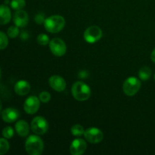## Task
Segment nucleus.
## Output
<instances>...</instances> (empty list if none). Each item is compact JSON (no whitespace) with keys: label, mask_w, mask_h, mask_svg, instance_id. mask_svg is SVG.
<instances>
[{"label":"nucleus","mask_w":155,"mask_h":155,"mask_svg":"<svg viewBox=\"0 0 155 155\" xmlns=\"http://www.w3.org/2000/svg\"><path fill=\"white\" fill-rule=\"evenodd\" d=\"M40 100L36 96H30L25 100L24 104V111L27 114H34L38 111L40 106Z\"/></svg>","instance_id":"nucleus-9"},{"label":"nucleus","mask_w":155,"mask_h":155,"mask_svg":"<svg viewBox=\"0 0 155 155\" xmlns=\"http://www.w3.org/2000/svg\"><path fill=\"white\" fill-rule=\"evenodd\" d=\"M51 95L48 92H42L39 95V98L41 102L42 103H48L51 100Z\"/></svg>","instance_id":"nucleus-25"},{"label":"nucleus","mask_w":155,"mask_h":155,"mask_svg":"<svg viewBox=\"0 0 155 155\" xmlns=\"http://www.w3.org/2000/svg\"><path fill=\"white\" fill-rule=\"evenodd\" d=\"M13 22L18 27H26L29 22L28 14L22 9L16 11L13 15Z\"/></svg>","instance_id":"nucleus-12"},{"label":"nucleus","mask_w":155,"mask_h":155,"mask_svg":"<svg viewBox=\"0 0 155 155\" xmlns=\"http://www.w3.org/2000/svg\"><path fill=\"white\" fill-rule=\"evenodd\" d=\"M45 30L51 33H57L61 31L65 26V20L61 15H51L44 22Z\"/></svg>","instance_id":"nucleus-3"},{"label":"nucleus","mask_w":155,"mask_h":155,"mask_svg":"<svg viewBox=\"0 0 155 155\" xmlns=\"http://www.w3.org/2000/svg\"><path fill=\"white\" fill-rule=\"evenodd\" d=\"M79 76H80V78H86L88 76V73L86 72V71H82L81 72H80V74H79Z\"/></svg>","instance_id":"nucleus-28"},{"label":"nucleus","mask_w":155,"mask_h":155,"mask_svg":"<svg viewBox=\"0 0 155 155\" xmlns=\"http://www.w3.org/2000/svg\"><path fill=\"white\" fill-rule=\"evenodd\" d=\"M84 137L86 141L92 144L100 143L103 140L104 134L102 131L96 127H91L85 130Z\"/></svg>","instance_id":"nucleus-8"},{"label":"nucleus","mask_w":155,"mask_h":155,"mask_svg":"<svg viewBox=\"0 0 155 155\" xmlns=\"http://www.w3.org/2000/svg\"><path fill=\"white\" fill-rule=\"evenodd\" d=\"M45 19H46V18H45V14L42 13V12L37 14V15H36L34 18L35 22L38 24H44Z\"/></svg>","instance_id":"nucleus-26"},{"label":"nucleus","mask_w":155,"mask_h":155,"mask_svg":"<svg viewBox=\"0 0 155 155\" xmlns=\"http://www.w3.org/2000/svg\"><path fill=\"white\" fill-rule=\"evenodd\" d=\"M2 103L1 99H0V114H2Z\"/></svg>","instance_id":"nucleus-30"},{"label":"nucleus","mask_w":155,"mask_h":155,"mask_svg":"<svg viewBox=\"0 0 155 155\" xmlns=\"http://www.w3.org/2000/svg\"><path fill=\"white\" fill-rule=\"evenodd\" d=\"M154 80H155V74H154Z\"/></svg>","instance_id":"nucleus-32"},{"label":"nucleus","mask_w":155,"mask_h":155,"mask_svg":"<svg viewBox=\"0 0 155 155\" xmlns=\"http://www.w3.org/2000/svg\"><path fill=\"white\" fill-rule=\"evenodd\" d=\"M71 92L74 98L79 101H86L91 96L90 87L82 81H77L73 84Z\"/></svg>","instance_id":"nucleus-2"},{"label":"nucleus","mask_w":155,"mask_h":155,"mask_svg":"<svg viewBox=\"0 0 155 155\" xmlns=\"http://www.w3.org/2000/svg\"><path fill=\"white\" fill-rule=\"evenodd\" d=\"M20 112L14 107H8L2 112V119L5 123H13L19 118Z\"/></svg>","instance_id":"nucleus-13"},{"label":"nucleus","mask_w":155,"mask_h":155,"mask_svg":"<svg viewBox=\"0 0 155 155\" xmlns=\"http://www.w3.org/2000/svg\"><path fill=\"white\" fill-rule=\"evenodd\" d=\"M102 30L98 26L89 27L83 33V38L88 43L93 44L97 42L102 37Z\"/></svg>","instance_id":"nucleus-6"},{"label":"nucleus","mask_w":155,"mask_h":155,"mask_svg":"<svg viewBox=\"0 0 155 155\" xmlns=\"http://www.w3.org/2000/svg\"><path fill=\"white\" fill-rule=\"evenodd\" d=\"M37 42L41 45H43V46L47 45L50 42L49 36L48 35L45 34V33H40L37 36Z\"/></svg>","instance_id":"nucleus-22"},{"label":"nucleus","mask_w":155,"mask_h":155,"mask_svg":"<svg viewBox=\"0 0 155 155\" xmlns=\"http://www.w3.org/2000/svg\"><path fill=\"white\" fill-rule=\"evenodd\" d=\"M151 76V70L148 67H142L139 71V77L140 80H148Z\"/></svg>","instance_id":"nucleus-17"},{"label":"nucleus","mask_w":155,"mask_h":155,"mask_svg":"<svg viewBox=\"0 0 155 155\" xmlns=\"http://www.w3.org/2000/svg\"><path fill=\"white\" fill-rule=\"evenodd\" d=\"M10 5L12 8L14 9V10H21V9H23L25 7L26 1L25 0H12Z\"/></svg>","instance_id":"nucleus-19"},{"label":"nucleus","mask_w":155,"mask_h":155,"mask_svg":"<svg viewBox=\"0 0 155 155\" xmlns=\"http://www.w3.org/2000/svg\"><path fill=\"white\" fill-rule=\"evenodd\" d=\"M71 132L73 136H77V137H80L83 135H84L85 130L83 126L80 124H75L73 126L71 129Z\"/></svg>","instance_id":"nucleus-18"},{"label":"nucleus","mask_w":155,"mask_h":155,"mask_svg":"<svg viewBox=\"0 0 155 155\" xmlns=\"http://www.w3.org/2000/svg\"><path fill=\"white\" fill-rule=\"evenodd\" d=\"M141 82L138 78L130 77L124 81L123 85V90L127 96H134L140 89Z\"/></svg>","instance_id":"nucleus-4"},{"label":"nucleus","mask_w":155,"mask_h":155,"mask_svg":"<svg viewBox=\"0 0 155 155\" xmlns=\"http://www.w3.org/2000/svg\"><path fill=\"white\" fill-rule=\"evenodd\" d=\"M15 131L21 137H26L30 132V127L27 121L20 120L15 124Z\"/></svg>","instance_id":"nucleus-15"},{"label":"nucleus","mask_w":155,"mask_h":155,"mask_svg":"<svg viewBox=\"0 0 155 155\" xmlns=\"http://www.w3.org/2000/svg\"><path fill=\"white\" fill-rule=\"evenodd\" d=\"M50 86L52 89H54L56 92H63L66 89V81L63 77L59 75H53L48 80Z\"/></svg>","instance_id":"nucleus-11"},{"label":"nucleus","mask_w":155,"mask_h":155,"mask_svg":"<svg viewBox=\"0 0 155 155\" xmlns=\"http://www.w3.org/2000/svg\"><path fill=\"white\" fill-rule=\"evenodd\" d=\"M20 33V30L18 27H17L16 25L15 26H11L7 30V35L9 36L10 38H16L17 36L19 35Z\"/></svg>","instance_id":"nucleus-23"},{"label":"nucleus","mask_w":155,"mask_h":155,"mask_svg":"<svg viewBox=\"0 0 155 155\" xmlns=\"http://www.w3.org/2000/svg\"><path fill=\"white\" fill-rule=\"evenodd\" d=\"M2 136L5 139H12L14 136V130L12 127H6L2 130Z\"/></svg>","instance_id":"nucleus-24"},{"label":"nucleus","mask_w":155,"mask_h":155,"mask_svg":"<svg viewBox=\"0 0 155 155\" xmlns=\"http://www.w3.org/2000/svg\"><path fill=\"white\" fill-rule=\"evenodd\" d=\"M87 144L83 139H76L70 145V152L72 155H81L86 151Z\"/></svg>","instance_id":"nucleus-10"},{"label":"nucleus","mask_w":155,"mask_h":155,"mask_svg":"<svg viewBox=\"0 0 155 155\" xmlns=\"http://www.w3.org/2000/svg\"><path fill=\"white\" fill-rule=\"evenodd\" d=\"M10 148V145L5 138L0 139V155L6 154Z\"/></svg>","instance_id":"nucleus-20"},{"label":"nucleus","mask_w":155,"mask_h":155,"mask_svg":"<svg viewBox=\"0 0 155 155\" xmlns=\"http://www.w3.org/2000/svg\"><path fill=\"white\" fill-rule=\"evenodd\" d=\"M21 38L23 40H27L29 38V34L25 31H23L21 34Z\"/></svg>","instance_id":"nucleus-27"},{"label":"nucleus","mask_w":155,"mask_h":155,"mask_svg":"<svg viewBox=\"0 0 155 155\" xmlns=\"http://www.w3.org/2000/svg\"><path fill=\"white\" fill-rule=\"evenodd\" d=\"M8 45V36L2 31H0V50L5 49Z\"/></svg>","instance_id":"nucleus-21"},{"label":"nucleus","mask_w":155,"mask_h":155,"mask_svg":"<svg viewBox=\"0 0 155 155\" xmlns=\"http://www.w3.org/2000/svg\"><path fill=\"white\" fill-rule=\"evenodd\" d=\"M151 59L154 63H155V48L152 51L151 54Z\"/></svg>","instance_id":"nucleus-29"},{"label":"nucleus","mask_w":155,"mask_h":155,"mask_svg":"<svg viewBox=\"0 0 155 155\" xmlns=\"http://www.w3.org/2000/svg\"><path fill=\"white\" fill-rule=\"evenodd\" d=\"M12 19L11 10L6 5H0V25H5Z\"/></svg>","instance_id":"nucleus-16"},{"label":"nucleus","mask_w":155,"mask_h":155,"mask_svg":"<svg viewBox=\"0 0 155 155\" xmlns=\"http://www.w3.org/2000/svg\"><path fill=\"white\" fill-rule=\"evenodd\" d=\"M31 130L35 134L38 136L45 134L48 130V121L43 117H36L31 122Z\"/></svg>","instance_id":"nucleus-5"},{"label":"nucleus","mask_w":155,"mask_h":155,"mask_svg":"<svg viewBox=\"0 0 155 155\" xmlns=\"http://www.w3.org/2000/svg\"><path fill=\"white\" fill-rule=\"evenodd\" d=\"M30 91V85L26 80H19L15 85V92L17 95L24 96L27 95Z\"/></svg>","instance_id":"nucleus-14"},{"label":"nucleus","mask_w":155,"mask_h":155,"mask_svg":"<svg viewBox=\"0 0 155 155\" xmlns=\"http://www.w3.org/2000/svg\"><path fill=\"white\" fill-rule=\"evenodd\" d=\"M49 48L51 52L57 57L64 55L67 51V45L60 38H54L49 42Z\"/></svg>","instance_id":"nucleus-7"},{"label":"nucleus","mask_w":155,"mask_h":155,"mask_svg":"<svg viewBox=\"0 0 155 155\" xmlns=\"http://www.w3.org/2000/svg\"><path fill=\"white\" fill-rule=\"evenodd\" d=\"M25 149L30 155H40L43 152V141L36 134L30 136L26 140Z\"/></svg>","instance_id":"nucleus-1"},{"label":"nucleus","mask_w":155,"mask_h":155,"mask_svg":"<svg viewBox=\"0 0 155 155\" xmlns=\"http://www.w3.org/2000/svg\"><path fill=\"white\" fill-rule=\"evenodd\" d=\"M1 76H2V71H1V68H0V79H1Z\"/></svg>","instance_id":"nucleus-31"}]
</instances>
